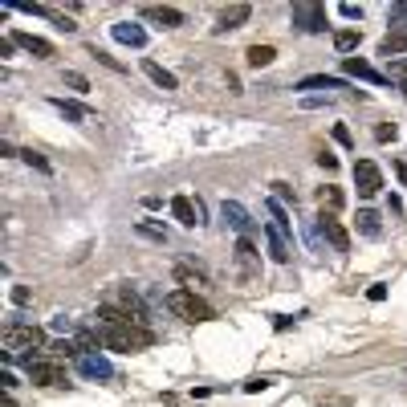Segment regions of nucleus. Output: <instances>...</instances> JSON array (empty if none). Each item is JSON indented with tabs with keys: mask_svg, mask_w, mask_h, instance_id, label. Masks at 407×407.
Listing matches in <instances>:
<instances>
[{
	"mask_svg": "<svg viewBox=\"0 0 407 407\" xmlns=\"http://www.w3.org/2000/svg\"><path fill=\"white\" fill-rule=\"evenodd\" d=\"M102 342H106L110 350L135 355V350L155 346V330H151L147 322H119V326H102Z\"/></svg>",
	"mask_w": 407,
	"mask_h": 407,
	"instance_id": "nucleus-1",
	"label": "nucleus"
},
{
	"mask_svg": "<svg viewBox=\"0 0 407 407\" xmlns=\"http://www.w3.org/2000/svg\"><path fill=\"white\" fill-rule=\"evenodd\" d=\"M45 330L41 326H21V322H8L4 326V334H0V350H4V359H17L24 350H45Z\"/></svg>",
	"mask_w": 407,
	"mask_h": 407,
	"instance_id": "nucleus-2",
	"label": "nucleus"
},
{
	"mask_svg": "<svg viewBox=\"0 0 407 407\" xmlns=\"http://www.w3.org/2000/svg\"><path fill=\"white\" fill-rule=\"evenodd\" d=\"M168 310L179 313L184 322H212L216 310L204 302V297H195V289H175V293H168Z\"/></svg>",
	"mask_w": 407,
	"mask_h": 407,
	"instance_id": "nucleus-3",
	"label": "nucleus"
},
{
	"mask_svg": "<svg viewBox=\"0 0 407 407\" xmlns=\"http://www.w3.org/2000/svg\"><path fill=\"white\" fill-rule=\"evenodd\" d=\"M24 371H29V379L37 387H66V367L57 359H49V355H29Z\"/></svg>",
	"mask_w": 407,
	"mask_h": 407,
	"instance_id": "nucleus-4",
	"label": "nucleus"
},
{
	"mask_svg": "<svg viewBox=\"0 0 407 407\" xmlns=\"http://www.w3.org/2000/svg\"><path fill=\"white\" fill-rule=\"evenodd\" d=\"M355 188H359L362 200H371V195L383 192V171H379L375 159H359V163H355Z\"/></svg>",
	"mask_w": 407,
	"mask_h": 407,
	"instance_id": "nucleus-5",
	"label": "nucleus"
},
{
	"mask_svg": "<svg viewBox=\"0 0 407 407\" xmlns=\"http://www.w3.org/2000/svg\"><path fill=\"white\" fill-rule=\"evenodd\" d=\"M293 24L302 33H326V8L313 0H302V4H293Z\"/></svg>",
	"mask_w": 407,
	"mask_h": 407,
	"instance_id": "nucleus-6",
	"label": "nucleus"
},
{
	"mask_svg": "<svg viewBox=\"0 0 407 407\" xmlns=\"http://www.w3.org/2000/svg\"><path fill=\"white\" fill-rule=\"evenodd\" d=\"M313 224H318V232L326 237V244H330L334 253H350V232L342 228V220H334V212H322Z\"/></svg>",
	"mask_w": 407,
	"mask_h": 407,
	"instance_id": "nucleus-7",
	"label": "nucleus"
},
{
	"mask_svg": "<svg viewBox=\"0 0 407 407\" xmlns=\"http://www.w3.org/2000/svg\"><path fill=\"white\" fill-rule=\"evenodd\" d=\"M220 216H224V220H228V224H232V228H237L244 240H253V232H257V220L244 212L237 200H224V204H220Z\"/></svg>",
	"mask_w": 407,
	"mask_h": 407,
	"instance_id": "nucleus-8",
	"label": "nucleus"
},
{
	"mask_svg": "<svg viewBox=\"0 0 407 407\" xmlns=\"http://www.w3.org/2000/svg\"><path fill=\"white\" fill-rule=\"evenodd\" d=\"M114 306H119V310H126L131 318H135V322H147L143 297H139V293H135L131 286H119V289H114Z\"/></svg>",
	"mask_w": 407,
	"mask_h": 407,
	"instance_id": "nucleus-9",
	"label": "nucleus"
},
{
	"mask_svg": "<svg viewBox=\"0 0 407 407\" xmlns=\"http://www.w3.org/2000/svg\"><path fill=\"white\" fill-rule=\"evenodd\" d=\"M143 17L155 21V24H163V29H179V24H184V13L171 8V4H143Z\"/></svg>",
	"mask_w": 407,
	"mask_h": 407,
	"instance_id": "nucleus-10",
	"label": "nucleus"
},
{
	"mask_svg": "<svg viewBox=\"0 0 407 407\" xmlns=\"http://www.w3.org/2000/svg\"><path fill=\"white\" fill-rule=\"evenodd\" d=\"M342 73L346 77H362V82H379V86L387 82V73H379L371 61H362V57H342Z\"/></svg>",
	"mask_w": 407,
	"mask_h": 407,
	"instance_id": "nucleus-11",
	"label": "nucleus"
},
{
	"mask_svg": "<svg viewBox=\"0 0 407 407\" xmlns=\"http://www.w3.org/2000/svg\"><path fill=\"white\" fill-rule=\"evenodd\" d=\"M77 371H82L86 379H114V367L102 359L98 350L94 355H82V359H77Z\"/></svg>",
	"mask_w": 407,
	"mask_h": 407,
	"instance_id": "nucleus-12",
	"label": "nucleus"
},
{
	"mask_svg": "<svg viewBox=\"0 0 407 407\" xmlns=\"http://www.w3.org/2000/svg\"><path fill=\"white\" fill-rule=\"evenodd\" d=\"M110 33H114V41H122V45H131V49H143V45H147L143 24H135V21H119V24H110Z\"/></svg>",
	"mask_w": 407,
	"mask_h": 407,
	"instance_id": "nucleus-13",
	"label": "nucleus"
},
{
	"mask_svg": "<svg viewBox=\"0 0 407 407\" xmlns=\"http://www.w3.org/2000/svg\"><path fill=\"white\" fill-rule=\"evenodd\" d=\"M265 240H269V257H273L277 265H289V261H293V244H289V237H281L273 224L265 228Z\"/></svg>",
	"mask_w": 407,
	"mask_h": 407,
	"instance_id": "nucleus-14",
	"label": "nucleus"
},
{
	"mask_svg": "<svg viewBox=\"0 0 407 407\" xmlns=\"http://www.w3.org/2000/svg\"><path fill=\"white\" fill-rule=\"evenodd\" d=\"M13 41H17L21 49H29L33 57H41V61H49V57L57 53V49H53V41H45V37H33V33H21V29L13 33Z\"/></svg>",
	"mask_w": 407,
	"mask_h": 407,
	"instance_id": "nucleus-15",
	"label": "nucleus"
},
{
	"mask_svg": "<svg viewBox=\"0 0 407 407\" xmlns=\"http://www.w3.org/2000/svg\"><path fill=\"white\" fill-rule=\"evenodd\" d=\"M253 17V4H228L216 21V33H228V29H240V24Z\"/></svg>",
	"mask_w": 407,
	"mask_h": 407,
	"instance_id": "nucleus-16",
	"label": "nucleus"
},
{
	"mask_svg": "<svg viewBox=\"0 0 407 407\" xmlns=\"http://www.w3.org/2000/svg\"><path fill=\"white\" fill-rule=\"evenodd\" d=\"M171 216H175L184 228H195V224H200V204H192V195H175V200H171Z\"/></svg>",
	"mask_w": 407,
	"mask_h": 407,
	"instance_id": "nucleus-17",
	"label": "nucleus"
},
{
	"mask_svg": "<svg viewBox=\"0 0 407 407\" xmlns=\"http://www.w3.org/2000/svg\"><path fill=\"white\" fill-rule=\"evenodd\" d=\"M232 253H237V265H240V273H244V277H253V273L261 269V253L253 249V240H244V237H240Z\"/></svg>",
	"mask_w": 407,
	"mask_h": 407,
	"instance_id": "nucleus-18",
	"label": "nucleus"
},
{
	"mask_svg": "<svg viewBox=\"0 0 407 407\" xmlns=\"http://www.w3.org/2000/svg\"><path fill=\"white\" fill-rule=\"evenodd\" d=\"M143 73L159 86V90H179V77H175L171 70H163L159 61H151V57H143Z\"/></svg>",
	"mask_w": 407,
	"mask_h": 407,
	"instance_id": "nucleus-19",
	"label": "nucleus"
},
{
	"mask_svg": "<svg viewBox=\"0 0 407 407\" xmlns=\"http://www.w3.org/2000/svg\"><path fill=\"white\" fill-rule=\"evenodd\" d=\"M49 106L57 110V114H66L70 122H90V106H82V102H70V98H49Z\"/></svg>",
	"mask_w": 407,
	"mask_h": 407,
	"instance_id": "nucleus-20",
	"label": "nucleus"
},
{
	"mask_svg": "<svg viewBox=\"0 0 407 407\" xmlns=\"http://www.w3.org/2000/svg\"><path fill=\"white\" fill-rule=\"evenodd\" d=\"M404 49H407V33H404V29H395V33H387L383 41H379V57L391 61V57H399Z\"/></svg>",
	"mask_w": 407,
	"mask_h": 407,
	"instance_id": "nucleus-21",
	"label": "nucleus"
},
{
	"mask_svg": "<svg viewBox=\"0 0 407 407\" xmlns=\"http://www.w3.org/2000/svg\"><path fill=\"white\" fill-rule=\"evenodd\" d=\"M265 208H269V220H273V228H277L281 237H289V232H293V220H289V212L281 208V200H269Z\"/></svg>",
	"mask_w": 407,
	"mask_h": 407,
	"instance_id": "nucleus-22",
	"label": "nucleus"
},
{
	"mask_svg": "<svg viewBox=\"0 0 407 407\" xmlns=\"http://www.w3.org/2000/svg\"><path fill=\"white\" fill-rule=\"evenodd\" d=\"M297 90H346L338 77H326V73H313V77H302Z\"/></svg>",
	"mask_w": 407,
	"mask_h": 407,
	"instance_id": "nucleus-23",
	"label": "nucleus"
},
{
	"mask_svg": "<svg viewBox=\"0 0 407 407\" xmlns=\"http://www.w3.org/2000/svg\"><path fill=\"white\" fill-rule=\"evenodd\" d=\"M359 41H362L359 29H338V33H334V49H338V53H355Z\"/></svg>",
	"mask_w": 407,
	"mask_h": 407,
	"instance_id": "nucleus-24",
	"label": "nucleus"
},
{
	"mask_svg": "<svg viewBox=\"0 0 407 407\" xmlns=\"http://www.w3.org/2000/svg\"><path fill=\"white\" fill-rule=\"evenodd\" d=\"M355 224H359L362 237H379V232H383V224H379V212H371V208H362Z\"/></svg>",
	"mask_w": 407,
	"mask_h": 407,
	"instance_id": "nucleus-25",
	"label": "nucleus"
},
{
	"mask_svg": "<svg viewBox=\"0 0 407 407\" xmlns=\"http://www.w3.org/2000/svg\"><path fill=\"white\" fill-rule=\"evenodd\" d=\"M244 57H249V66H253V70H261V66H269V61L277 57V49H273V45H249Z\"/></svg>",
	"mask_w": 407,
	"mask_h": 407,
	"instance_id": "nucleus-26",
	"label": "nucleus"
},
{
	"mask_svg": "<svg viewBox=\"0 0 407 407\" xmlns=\"http://www.w3.org/2000/svg\"><path fill=\"white\" fill-rule=\"evenodd\" d=\"M318 204H322V212H338L346 204V195L338 192V188H318Z\"/></svg>",
	"mask_w": 407,
	"mask_h": 407,
	"instance_id": "nucleus-27",
	"label": "nucleus"
},
{
	"mask_svg": "<svg viewBox=\"0 0 407 407\" xmlns=\"http://www.w3.org/2000/svg\"><path fill=\"white\" fill-rule=\"evenodd\" d=\"M135 232H139V237H151V240H168V228H163V224H155V220H139V224H135Z\"/></svg>",
	"mask_w": 407,
	"mask_h": 407,
	"instance_id": "nucleus-28",
	"label": "nucleus"
},
{
	"mask_svg": "<svg viewBox=\"0 0 407 407\" xmlns=\"http://www.w3.org/2000/svg\"><path fill=\"white\" fill-rule=\"evenodd\" d=\"M175 281H184V286H204V273L192 269V265H175Z\"/></svg>",
	"mask_w": 407,
	"mask_h": 407,
	"instance_id": "nucleus-29",
	"label": "nucleus"
},
{
	"mask_svg": "<svg viewBox=\"0 0 407 407\" xmlns=\"http://www.w3.org/2000/svg\"><path fill=\"white\" fill-rule=\"evenodd\" d=\"M61 82H66L70 90H77V94H86V90H90V82H86L77 70H66V73H61Z\"/></svg>",
	"mask_w": 407,
	"mask_h": 407,
	"instance_id": "nucleus-30",
	"label": "nucleus"
},
{
	"mask_svg": "<svg viewBox=\"0 0 407 407\" xmlns=\"http://www.w3.org/2000/svg\"><path fill=\"white\" fill-rule=\"evenodd\" d=\"M21 159L29 163V168H37V171H49V159L41 155V151H33V147H24L21 151Z\"/></svg>",
	"mask_w": 407,
	"mask_h": 407,
	"instance_id": "nucleus-31",
	"label": "nucleus"
},
{
	"mask_svg": "<svg viewBox=\"0 0 407 407\" xmlns=\"http://www.w3.org/2000/svg\"><path fill=\"white\" fill-rule=\"evenodd\" d=\"M273 387V379H265V375H253V379H244V391L249 395H257V391H269Z\"/></svg>",
	"mask_w": 407,
	"mask_h": 407,
	"instance_id": "nucleus-32",
	"label": "nucleus"
},
{
	"mask_svg": "<svg viewBox=\"0 0 407 407\" xmlns=\"http://www.w3.org/2000/svg\"><path fill=\"white\" fill-rule=\"evenodd\" d=\"M395 135H399V126H395V122H379V126H375V139H379V143H391Z\"/></svg>",
	"mask_w": 407,
	"mask_h": 407,
	"instance_id": "nucleus-33",
	"label": "nucleus"
},
{
	"mask_svg": "<svg viewBox=\"0 0 407 407\" xmlns=\"http://www.w3.org/2000/svg\"><path fill=\"white\" fill-rule=\"evenodd\" d=\"M391 73L407 82V57H391V61H387V77H391Z\"/></svg>",
	"mask_w": 407,
	"mask_h": 407,
	"instance_id": "nucleus-34",
	"label": "nucleus"
},
{
	"mask_svg": "<svg viewBox=\"0 0 407 407\" xmlns=\"http://www.w3.org/2000/svg\"><path fill=\"white\" fill-rule=\"evenodd\" d=\"M273 188H277V192H273V200H281V204H293V188H289V184H281V179H277Z\"/></svg>",
	"mask_w": 407,
	"mask_h": 407,
	"instance_id": "nucleus-35",
	"label": "nucleus"
},
{
	"mask_svg": "<svg viewBox=\"0 0 407 407\" xmlns=\"http://www.w3.org/2000/svg\"><path fill=\"white\" fill-rule=\"evenodd\" d=\"M13 306H29V289L24 286H13Z\"/></svg>",
	"mask_w": 407,
	"mask_h": 407,
	"instance_id": "nucleus-36",
	"label": "nucleus"
},
{
	"mask_svg": "<svg viewBox=\"0 0 407 407\" xmlns=\"http://www.w3.org/2000/svg\"><path fill=\"white\" fill-rule=\"evenodd\" d=\"M342 17H346V21H359V17H362V8H359V4H350V0H346V4H342Z\"/></svg>",
	"mask_w": 407,
	"mask_h": 407,
	"instance_id": "nucleus-37",
	"label": "nucleus"
},
{
	"mask_svg": "<svg viewBox=\"0 0 407 407\" xmlns=\"http://www.w3.org/2000/svg\"><path fill=\"white\" fill-rule=\"evenodd\" d=\"M334 139H338V143H342V147H350V143H355V139H350V131H346L342 122H338V126H334Z\"/></svg>",
	"mask_w": 407,
	"mask_h": 407,
	"instance_id": "nucleus-38",
	"label": "nucleus"
},
{
	"mask_svg": "<svg viewBox=\"0 0 407 407\" xmlns=\"http://www.w3.org/2000/svg\"><path fill=\"white\" fill-rule=\"evenodd\" d=\"M391 21L407 24V4H391Z\"/></svg>",
	"mask_w": 407,
	"mask_h": 407,
	"instance_id": "nucleus-39",
	"label": "nucleus"
},
{
	"mask_svg": "<svg viewBox=\"0 0 407 407\" xmlns=\"http://www.w3.org/2000/svg\"><path fill=\"white\" fill-rule=\"evenodd\" d=\"M53 330H57V334H70L73 322H70V318H53Z\"/></svg>",
	"mask_w": 407,
	"mask_h": 407,
	"instance_id": "nucleus-40",
	"label": "nucleus"
},
{
	"mask_svg": "<svg viewBox=\"0 0 407 407\" xmlns=\"http://www.w3.org/2000/svg\"><path fill=\"white\" fill-rule=\"evenodd\" d=\"M367 297H371V302H383V297H387V286H371V289H367Z\"/></svg>",
	"mask_w": 407,
	"mask_h": 407,
	"instance_id": "nucleus-41",
	"label": "nucleus"
},
{
	"mask_svg": "<svg viewBox=\"0 0 407 407\" xmlns=\"http://www.w3.org/2000/svg\"><path fill=\"white\" fill-rule=\"evenodd\" d=\"M53 24H57V29H61V33H73V29H77V24H73L70 17H53Z\"/></svg>",
	"mask_w": 407,
	"mask_h": 407,
	"instance_id": "nucleus-42",
	"label": "nucleus"
},
{
	"mask_svg": "<svg viewBox=\"0 0 407 407\" xmlns=\"http://www.w3.org/2000/svg\"><path fill=\"white\" fill-rule=\"evenodd\" d=\"M13 49H17V41H13V37H4V41H0V57H13Z\"/></svg>",
	"mask_w": 407,
	"mask_h": 407,
	"instance_id": "nucleus-43",
	"label": "nucleus"
},
{
	"mask_svg": "<svg viewBox=\"0 0 407 407\" xmlns=\"http://www.w3.org/2000/svg\"><path fill=\"white\" fill-rule=\"evenodd\" d=\"M318 163H322L326 171H334V168H338V159H334V155H318Z\"/></svg>",
	"mask_w": 407,
	"mask_h": 407,
	"instance_id": "nucleus-44",
	"label": "nucleus"
},
{
	"mask_svg": "<svg viewBox=\"0 0 407 407\" xmlns=\"http://www.w3.org/2000/svg\"><path fill=\"white\" fill-rule=\"evenodd\" d=\"M4 407H17V399H13V395H8V404H4Z\"/></svg>",
	"mask_w": 407,
	"mask_h": 407,
	"instance_id": "nucleus-45",
	"label": "nucleus"
},
{
	"mask_svg": "<svg viewBox=\"0 0 407 407\" xmlns=\"http://www.w3.org/2000/svg\"><path fill=\"white\" fill-rule=\"evenodd\" d=\"M399 94H404V98H407V82H404V86H399Z\"/></svg>",
	"mask_w": 407,
	"mask_h": 407,
	"instance_id": "nucleus-46",
	"label": "nucleus"
}]
</instances>
